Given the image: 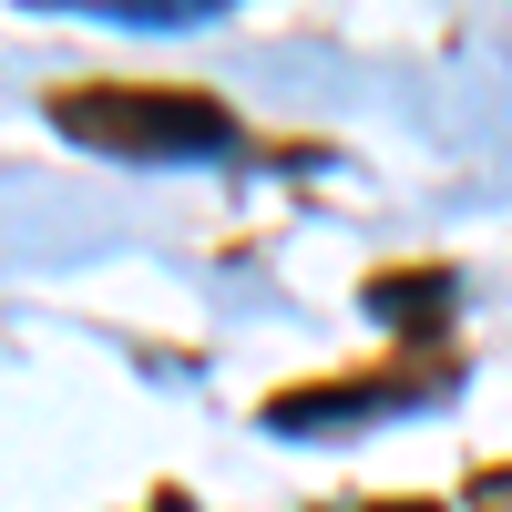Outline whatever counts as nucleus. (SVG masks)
I'll list each match as a JSON object with an SVG mask.
<instances>
[{"mask_svg": "<svg viewBox=\"0 0 512 512\" xmlns=\"http://www.w3.org/2000/svg\"><path fill=\"white\" fill-rule=\"evenodd\" d=\"M369 308H379V318H441V308H451V277H379Z\"/></svg>", "mask_w": 512, "mask_h": 512, "instance_id": "nucleus-3", "label": "nucleus"}, {"mask_svg": "<svg viewBox=\"0 0 512 512\" xmlns=\"http://www.w3.org/2000/svg\"><path fill=\"white\" fill-rule=\"evenodd\" d=\"M52 123L72 144L103 154H226L236 123L205 93H144V82H103V93H52Z\"/></svg>", "mask_w": 512, "mask_h": 512, "instance_id": "nucleus-1", "label": "nucleus"}, {"mask_svg": "<svg viewBox=\"0 0 512 512\" xmlns=\"http://www.w3.org/2000/svg\"><path fill=\"white\" fill-rule=\"evenodd\" d=\"M369 410H410V390H400V379H349V390H297L267 420H277V431H359Z\"/></svg>", "mask_w": 512, "mask_h": 512, "instance_id": "nucleus-2", "label": "nucleus"}]
</instances>
